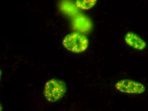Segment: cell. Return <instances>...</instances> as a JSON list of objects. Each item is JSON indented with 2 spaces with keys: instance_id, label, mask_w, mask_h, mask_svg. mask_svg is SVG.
<instances>
[{
  "instance_id": "obj_1",
  "label": "cell",
  "mask_w": 148,
  "mask_h": 111,
  "mask_svg": "<svg viewBox=\"0 0 148 111\" xmlns=\"http://www.w3.org/2000/svg\"><path fill=\"white\" fill-rule=\"evenodd\" d=\"M63 45L69 51L75 53L84 51L89 45V40L83 34L78 32H73L65 37Z\"/></svg>"
},
{
  "instance_id": "obj_3",
  "label": "cell",
  "mask_w": 148,
  "mask_h": 111,
  "mask_svg": "<svg viewBox=\"0 0 148 111\" xmlns=\"http://www.w3.org/2000/svg\"><path fill=\"white\" fill-rule=\"evenodd\" d=\"M115 87L119 92L129 94H140L146 90V88L143 84L130 79L119 80L116 83Z\"/></svg>"
},
{
  "instance_id": "obj_6",
  "label": "cell",
  "mask_w": 148,
  "mask_h": 111,
  "mask_svg": "<svg viewBox=\"0 0 148 111\" xmlns=\"http://www.w3.org/2000/svg\"><path fill=\"white\" fill-rule=\"evenodd\" d=\"M86 18H83V20H81V18H80L79 20H78V21L79 22H81L82 23V24H80V23H77V22L76 24H76V28L77 29H80V30H82L83 32L84 31L85 29L86 28H85V25H87V22H88V20H85Z\"/></svg>"
},
{
  "instance_id": "obj_2",
  "label": "cell",
  "mask_w": 148,
  "mask_h": 111,
  "mask_svg": "<svg viewBox=\"0 0 148 111\" xmlns=\"http://www.w3.org/2000/svg\"><path fill=\"white\" fill-rule=\"evenodd\" d=\"M67 90L64 82L58 79L49 80L45 84L44 94L49 102H56L60 100L65 94Z\"/></svg>"
},
{
  "instance_id": "obj_4",
  "label": "cell",
  "mask_w": 148,
  "mask_h": 111,
  "mask_svg": "<svg viewBox=\"0 0 148 111\" xmlns=\"http://www.w3.org/2000/svg\"><path fill=\"white\" fill-rule=\"evenodd\" d=\"M126 44L138 50H143L147 47V43L140 37L133 32H127L125 36Z\"/></svg>"
},
{
  "instance_id": "obj_5",
  "label": "cell",
  "mask_w": 148,
  "mask_h": 111,
  "mask_svg": "<svg viewBox=\"0 0 148 111\" xmlns=\"http://www.w3.org/2000/svg\"><path fill=\"white\" fill-rule=\"evenodd\" d=\"M97 0H76V5L82 10H89L96 4Z\"/></svg>"
}]
</instances>
